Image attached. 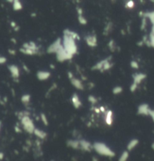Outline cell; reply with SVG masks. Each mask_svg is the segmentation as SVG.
<instances>
[{
    "label": "cell",
    "instance_id": "cell-21",
    "mask_svg": "<svg viewBox=\"0 0 154 161\" xmlns=\"http://www.w3.org/2000/svg\"><path fill=\"white\" fill-rule=\"evenodd\" d=\"M30 95L29 94H25L21 97V102H23L24 104L26 105L30 102Z\"/></svg>",
    "mask_w": 154,
    "mask_h": 161
},
{
    "label": "cell",
    "instance_id": "cell-13",
    "mask_svg": "<svg viewBox=\"0 0 154 161\" xmlns=\"http://www.w3.org/2000/svg\"><path fill=\"white\" fill-rule=\"evenodd\" d=\"M63 34H67V35H70V37L74 39L75 40H80V36L78 33H76V32L71 31V30H68V29H67V30L63 31Z\"/></svg>",
    "mask_w": 154,
    "mask_h": 161
},
{
    "label": "cell",
    "instance_id": "cell-40",
    "mask_svg": "<svg viewBox=\"0 0 154 161\" xmlns=\"http://www.w3.org/2000/svg\"><path fill=\"white\" fill-rule=\"evenodd\" d=\"M1 125H2V124H1V122H0V130H1Z\"/></svg>",
    "mask_w": 154,
    "mask_h": 161
},
{
    "label": "cell",
    "instance_id": "cell-19",
    "mask_svg": "<svg viewBox=\"0 0 154 161\" xmlns=\"http://www.w3.org/2000/svg\"><path fill=\"white\" fill-rule=\"evenodd\" d=\"M137 144H138V140H137V139H132L130 142L128 144L127 149H128V151H132L134 148H135Z\"/></svg>",
    "mask_w": 154,
    "mask_h": 161
},
{
    "label": "cell",
    "instance_id": "cell-14",
    "mask_svg": "<svg viewBox=\"0 0 154 161\" xmlns=\"http://www.w3.org/2000/svg\"><path fill=\"white\" fill-rule=\"evenodd\" d=\"M33 133L35 134L37 137H39V139H45V137L47 136V133L43 131V130H39L38 128H35V130L33 131Z\"/></svg>",
    "mask_w": 154,
    "mask_h": 161
},
{
    "label": "cell",
    "instance_id": "cell-24",
    "mask_svg": "<svg viewBox=\"0 0 154 161\" xmlns=\"http://www.w3.org/2000/svg\"><path fill=\"white\" fill-rule=\"evenodd\" d=\"M123 87H120V86H116V87H115L113 89V93L116 95L119 94V93H121L123 92Z\"/></svg>",
    "mask_w": 154,
    "mask_h": 161
},
{
    "label": "cell",
    "instance_id": "cell-35",
    "mask_svg": "<svg viewBox=\"0 0 154 161\" xmlns=\"http://www.w3.org/2000/svg\"><path fill=\"white\" fill-rule=\"evenodd\" d=\"M68 75H69V78H70V79H71L72 78H73V75H72V74L71 73V72H68Z\"/></svg>",
    "mask_w": 154,
    "mask_h": 161
},
{
    "label": "cell",
    "instance_id": "cell-6",
    "mask_svg": "<svg viewBox=\"0 0 154 161\" xmlns=\"http://www.w3.org/2000/svg\"><path fill=\"white\" fill-rule=\"evenodd\" d=\"M86 41L87 43V45L89 47L94 48V47L97 46V43H98V40H97V36L95 35H88L86 37Z\"/></svg>",
    "mask_w": 154,
    "mask_h": 161
},
{
    "label": "cell",
    "instance_id": "cell-30",
    "mask_svg": "<svg viewBox=\"0 0 154 161\" xmlns=\"http://www.w3.org/2000/svg\"><path fill=\"white\" fill-rule=\"evenodd\" d=\"M131 66H132V67L134 68V69H137V68H138V64H137V62L135 61L131 62Z\"/></svg>",
    "mask_w": 154,
    "mask_h": 161
},
{
    "label": "cell",
    "instance_id": "cell-23",
    "mask_svg": "<svg viewBox=\"0 0 154 161\" xmlns=\"http://www.w3.org/2000/svg\"><path fill=\"white\" fill-rule=\"evenodd\" d=\"M128 156H129V154H128V151H125L123 152V154H121L120 158H119V160L120 161L127 160V159L128 158Z\"/></svg>",
    "mask_w": 154,
    "mask_h": 161
},
{
    "label": "cell",
    "instance_id": "cell-22",
    "mask_svg": "<svg viewBox=\"0 0 154 161\" xmlns=\"http://www.w3.org/2000/svg\"><path fill=\"white\" fill-rule=\"evenodd\" d=\"M78 21L79 22L80 24H82V25H86L88 23L87 20L86 18L83 16V15H78Z\"/></svg>",
    "mask_w": 154,
    "mask_h": 161
},
{
    "label": "cell",
    "instance_id": "cell-9",
    "mask_svg": "<svg viewBox=\"0 0 154 161\" xmlns=\"http://www.w3.org/2000/svg\"><path fill=\"white\" fill-rule=\"evenodd\" d=\"M71 101H72V103L73 105L76 108H79L81 106H82V102L80 101L79 98V96L76 93L72 96V98H71Z\"/></svg>",
    "mask_w": 154,
    "mask_h": 161
},
{
    "label": "cell",
    "instance_id": "cell-38",
    "mask_svg": "<svg viewBox=\"0 0 154 161\" xmlns=\"http://www.w3.org/2000/svg\"><path fill=\"white\" fill-rule=\"evenodd\" d=\"M8 52H9L10 54H13V55H15V50H8Z\"/></svg>",
    "mask_w": 154,
    "mask_h": 161
},
{
    "label": "cell",
    "instance_id": "cell-12",
    "mask_svg": "<svg viewBox=\"0 0 154 161\" xmlns=\"http://www.w3.org/2000/svg\"><path fill=\"white\" fill-rule=\"evenodd\" d=\"M79 146L80 148H82V150L86 151H91V144L86 140H80Z\"/></svg>",
    "mask_w": 154,
    "mask_h": 161
},
{
    "label": "cell",
    "instance_id": "cell-5",
    "mask_svg": "<svg viewBox=\"0 0 154 161\" xmlns=\"http://www.w3.org/2000/svg\"><path fill=\"white\" fill-rule=\"evenodd\" d=\"M63 46L62 45V41L61 39L58 38L57 40H56L54 42H53L50 46L48 47V49H47V52L49 53V54H52V53H57L60 48Z\"/></svg>",
    "mask_w": 154,
    "mask_h": 161
},
{
    "label": "cell",
    "instance_id": "cell-26",
    "mask_svg": "<svg viewBox=\"0 0 154 161\" xmlns=\"http://www.w3.org/2000/svg\"><path fill=\"white\" fill-rule=\"evenodd\" d=\"M125 7L127 8H133L134 7V2L133 0H128L125 3Z\"/></svg>",
    "mask_w": 154,
    "mask_h": 161
},
{
    "label": "cell",
    "instance_id": "cell-31",
    "mask_svg": "<svg viewBox=\"0 0 154 161\" xmlns=\"http://www.w3.org/2000/svg\"><path fill=\"white\" fill-rule=\"evenodd\" d=\"M6 61H7V59L5 57L0 56V64H4L5 63H6Z\"/></svg>",
    "mask_w": 154,
    "mask_h": 161
},
{
    "label": "cell",
    "instance_id": "cell-4",
    "mask_svg": "<svg viewBox=\"0 0 154 161\" xmlns=\"http://www.w3.org/2000/svg\"><path fill=\"white\" fill-rule=\"evenodd\" d=\"M57 54V59L60 62H63L64 60H68V59H72L73 56L72 54H69L66 51V50L63 48V47L62 46L61 48H60L59 50L57 51L56 53Z\"/></svg>",
    "mask_w": 154,
    "mask_h": 161
},
{
    "label": "cell",
    "instance_id": "cell-1",
    "mask_svg": "<svg viewBox=\"0 0 154 161\" xmlns=\"http://www.w3.org/2000/svg\"><path fill=\"white\" fill-rule=\"evenodd\" d=\"M63 48L69 54H72V56L77 53V46L76 44V40L72 39L70 35L67 34H63V41H62Z\"/></svg>",
    "mask_w": 154,
    "mask_h": 161
},
{
    "label": "cell",
    "instance_id": "cell-29",
    "mask_svg": "<svg viewBox=\"0 0 154 161\" xmlns=\"http://www.w3.org/2000/svg\"><path fill=\"white\" fill-rule=\"evenodd\" d=\"M137 84L134 83V82H133V84H132V85H131V87H130V91H132V92L135 91V90L137 89Z\"/></svg>",
    "mask_w": 154,
    "mask_h": 161
},
{
    "label": "cell",
    "instance_id": "cell-15",
    "mask_svg": "<svg viewBox=\"0 0 154 161\" xmlns=\"http://www.w3.org/2000/svg\"><path fill=\"white\" fill-rule=\"evenodd\" d=\"M67 145L71 148H74V149H77L79 148V141L77 140H68L67 142Z\"/></svg>",
    "mask_w": 154,
    "mask_h": 161
},
{
    "label": "cell",
    "instance_id": "cell-18",
    "mask_svg": "<svg viewBox=\"0 0 154 161\" xmlns=\"http://www.w3.org/2000/svg\"><path fill=\"white\" fill-rule=\"evenodd\" d=\"M145 77H146L145 75H143V74L134 75H133L134 83H135V84H138L141 83V81H142V80H143Z\"/></svg>",
    "mask_w": 154,
    "mask_h": 161
},
{
    "label": "cell",
    "instance_id": "cell-36",
    "mask_svg": "<svg viewBox=\"0 0 154 161\" xmlns=\"http://www.w3.org/2000/svg\"><path fill=\"white\" fill-rule=\"evenodd\" d=\"M15 131L17 132V133H21V130H20V129H19V127H17V126H16V127H15Z\"/></svg>",
    "mask_w": 154,
    "mask_h": 161
},
{
    "label": "cell",
    "instance_id": "cell-11",
    "mask_svg": "<svg viewBox=\"0 0 154 161\" xmlns=\"http://www.w3.org/2000/svg\"><path fill=\"white\" fill-rule=\"evenodd\" d=\"M70 82H71V84H72V85L74 86L75 87H76V89L78 90H83V84H82V82L80 81V80L77 79V78H72L70 79Z\"/></svg>",
    "mask_w": 154,
    "mask_h": 161
},
{
    "label": "cell",
    "instance_id": "cell-16",
    "mask_svg": "<svg viewBox=\"0 0 154 161\" xmlns=\"http://www.w3.org/2000/svg\"><path fill=\"white\" fill-rule=\"evenodd\" d=\"M12 4H13V9L15 11H21L23 9V6L21 0H14Z\"/></svg>",
    "mask_w": 154,
    "mask_h": 161
},
{
    "label": "cell",
    "instance_id": "cell-20",
    "mask_svg": "<svg viewBox=\"0 0 154 161\" xmlns=\"http://www.w3.org/2000/svg\"><path fill=\"white\" fill-rule=\"evenodd\" d=\"M112 29H113V23L111 22L108 23L106 27L104 28V35H108L112 31Z\"/></svg>",
    "mask_w": 154,
    "mask_h": 161
},
{
    "label": "cell",
    "instance_id": "cell-3",
    "mask_svg": "<svg viewBox=\"0 0 154 161\" xmlns=\"http://www.w3.org/2000/svg\"><path fill=\"white\" fill-rule=\"evenodd\" d=\"M21 120L24 130L29 133H33V131L35 130V126H34L33 122L30 119L29 115H24L21 118Z\"/></svg>",
    "mask_w": 154,
    "mask_h": 161
},
{
    "label": "cell",
    "instance_id": "cell-7",
    "mask_svg": "<svg viewBox=\"0 0 154 161\" xmlns=\"http://www.w3.org/2000/svg\"><path fill=\"white\" fill-rule=\"evenodd\" d=\"M8 68L11 72L12 78H15V79H17L20 76V70H19L18 67L15 65H10L8 66Z\"/></svg>",
    "mask_w": 154,
    "mask_h": 161
},
{
    "label": "cell",
    "instance_id": "cell-8",
    "mask_svg": "<svg viewBox=\"0 0 154 161\" xmlns=\"http://www.w3.org/2000/svg\"><path fill=\"white\" fill-rule=\"evenodd\" d=\"M36 75H37L38 79L40 81H45L50 78L51 73L49 72H46V71H39Z\"/></svg>",
    "mask_w": 154,
    "mask_h": 161
},
{
    "label": "cell",
    "instance_id": "cell-28",
    "mask_svg": "<svg viewBox=\"0 0 154 161\" xmlns=\"http://www.w3.org/2000/svg\"><path fill=\"white\" fill-rule=\"evenodd\" d=\"M88 101L91 102V104H95L97 102V100L95 96H88Z\"/></svg>",
    "mask_w": 154,
    "mask_h": 161
},
{
    "label": "cell",
    "instance_id": "cell-39",
    "mask_svg": "<svg viewBox=\"0 0 154 161\" xmlns=\"http://www.w3.org/2000/svg\"><path fill=\"white\" fill-rule=\"evenodd\" d=\"M7 2H10V3H13L14 0H7Z\"/></svg>",
    "mask_w": 154,
    "mask_h": 161
},
{
    "label": "cell",
    "instance_id": "cell-25",
    "mask_svg": "<svg viewBox=\"0 0 154 161\" xmlns=\"http://www.w3.org/2000/svg\"><path fill=\"white\" fill-rule=\"evenodd\" d=\"M108 47H109V48H110L111 51H114L116 50V48L115 41H113V40H110V42L108 43Z\"/></svg>",
    "mask_w": 154,
    "mask_h": 161
},
{
    "label": "cell",
    "instance_id": "cell-10",
    "mask_svg": "<svg viewBox=\"0 0 154 161\" xmlns=\"http://www.w3.org/2000/svg\"><path fill=\"white\" fill-rule=\"evenodd\" d=\"M105 122L107 125L110 126L113 124V111L111 110H107L105 111Z\"/></svg>",
    "mask_w": 154,
    "mask_h": 161
},
{
    "label": "cell",
    "instance_id": "cell-34",
    "mask_svg": "<svg viewBox=\"0 0 154 161\" xmlns=\"http://www.w3.org/2000/svg\"><path fill=\"white\" fill-rule=\"evenodd\" d=\"M23 67H24V69L25 71H26V72H30V70H29V69H27V67L25 65H23Z\"/></svg>",
    "mask_w": 154,
    "mask_h": 161
},
{
    "label": "cell",
    "instance_id": "cell-2",
    "mask_svg": "<svg viewBox=\"0 0 154 161\" xmlns=\"http://www.w3.org/2000/svg\"><path fill=\"white\" fill-rule=\"evenodd\" d=\"M93 148H95L97 153L100 154V155L107 156V157H110V158H113L115 156V153L109 147L107 146L104 143L95 142L94 144Z\"/></svg>",
    "mask_w": 154,
    "mask_h": 161
},
{
    "label": "cell",
    "instance_id": "cell-32",
    "mask_svg": "<svg viewBox=\"0 0 154 161\" xmlns=\"http://www.w3.org/2000/svg\"><path fill=\"white\" fill-rule=\"evenodd\" d=\"M76 11H77V14H78V15H83V10H82L81 8L79 7L77 8H76Z\"/></svg>",
    "mask_w": 154,
    "mask_h": 161
},
{
    "label": "cell",
    "instance_id": "cell-37",
    "mask_svg": "<svg viewBox=\"0 0 154 161\" xmlns=\"http://www.w3.org/2000/svg\"><path fill=\"white\" fill-rule=\"evenodd\" d=\"M4 158V154L2 152H0V160H2Z\"/></svg>",
    "mask_w": 154,
    "mask_h": 161
},
{
    "label": "cell",
    "instance_id": "cell-33",
    "mask_svg": "<svg viewBox=\"0 0 154 161\" xmlns=\"http://www.w3.org/2000/svg\"><path fill=\"white\" fill-rule=\"evenodd\" d=\"M100 112H103V113H105V111H107L105 108H104V107H100Z\"/></svg>",
    "mask_w": 154,
    "mask_h": 161
},
{
    "label": "cell",
    "instance_id": "cell-27",
    "mask_svg": "<svg viewBox=\"0 0 154 161\" xmlns=\"http://www.w3.org/2000/svg\"><path fill=\"white\" fill-rule=\"evenodd\" d=\"M40 117H41V120H43V122L44 123L45 125H48V119H47V117L45 116V115L42 113L41 115H40Z\"/></svg>",
    "mask_w": 154,
    "mask_h": 161
},
{
    "label": "cell",
    "instance_id": "cell-17",
    "mask_svg": "<svg viewBox=\"0 0 154 161\" xmlns=\"http://www.w3.org/2000/svg\"><path fill=\"white\" fill-rule=\"evenodd\" d=\"M138 114L140 115H148L149 110L147 105H141L138 108Z\"/></svg>",
    "mask_w": 154,
    "mask_h": 161
}]
</instances>
